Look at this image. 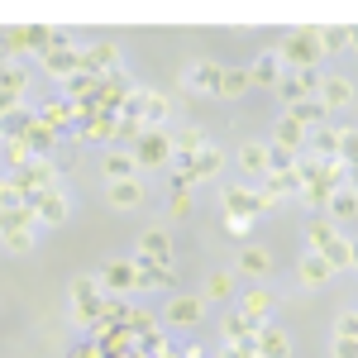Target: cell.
<instances>
[{"instance_id": "1", "label": "cell", "mask_w": 358, "mask_h": 358, "mask_svg": "<svg viewBox=\"0 0 358 358\" xmlns=\"http://www.w3.org/2000/svg\"><path fill=\"white\" fill-rule=\"evenodd\" d=\"M277 57H282L287 72H292V67L306 72V67H320V57H325V53H320V43H315V29H292V38L277 48Z\"/></svg>"}, {"instance_id": "2", "label": "cell", "mask_w": 358, "mask_h": 358, "mask_svg": "<svg viewBox=\"0 0 358 358\" xmlns=\"http://www.w3.org/2000/svg\"><path fill=\"white\" fill-rule=\"evenodd\" d=\"M77 57H82V48L72 43V34L67 29H53L48 34V48H43V67L67 82V77H77Z\"/></svg>"}, {"instance_id": "3", "label": "cell", "mask_w": 358, "mask_h": 358, "mask_svg": "<svg viewBox=\"0 0 358 358\" xmlns=\"http://www.w3.org/2000/svg\"><path fill=\"white\" fill-rule=\"evenodd\" d=\"M306 143H310V158L334 163V158H349L354 129H330V124H320V129H310V134H306Z\"/></svg>"}, {"instance_id": "4", "label": "cell", "mask_w": 358, "mask_h": 358, "mask_svg": "<svg viewBox=\"0 0 358 358\" xmlns=\"http://www.w3.org/2000/svg\"><path fill=\"white\" fill-rule=\"evenodd\" d=\"M77 72H82V77H96V82H106L110 72H120V48H115V43H91V48H82Z\"/></svg>"}, {"instance_id": "5", "label": "cell", "mask_w": 358, "mask_h": 358, "mask_svg": "<svg viewBox=\"0 0 358 358\" xmlns=\"http://www.w3.org/2000/svg\"><path fill=\"white\" fill-rule=\"evenodd\" d=\"M315 91H320V67H306V72H282V82H277V96H282L287 106L315 101Z\"/></svg>"}, {"instance_id": "6", "label": "cell", "mask_w": 358, "mask_h": 358, "mask_svg": "<svg viewBox=\"0 0 358 358\" xmlns=\"http://www.w3.org/2000/svg\"><path fill=\"white\" fill-rule=\"evenodd\" d=\"M129 158H134V167H163L167 158H172V138H167L163 129H143Z\"/></svg>"}, {"instance_id": "7", "label": "cell", "mask_w": 358, "mask_h": 358, "mask_svg": "<svg viewBox=\"0 0 358 358\" xmlns=\"http://www.w3.org/2000/svg\"><path fill=\"white\" fill-rule=\"evenodd\" d=\"M72 306H77V320L82 325H96V315H101V282L91 273H82L72 282Z\"/></svg>"}, {"instance_id": "8", "label": "cell", "mask_w": 358, "mask_h": 358, "mask_svg": "<svg viewBox=\"0 0 358 358\" xmlns=\"http://www.w3.org/2000/svg\"><path fill=\"white\" fill-rule=\"evenodd\" d=\"M134 263L167 268V263H172V234H167V229H143V234H138V258Z\"/></svg>"}, {"instance_id": "9", "label": "cell", "mask_w": 358, "mask_h": 358, "mask_svg": "<svg viewBox=\"0 0 358 358\" xmlns=\"http://www.w3.org/2000/svg\"><path fill=\"white\" fill-rule=\"evenodd\" d=\"M220 201H224V220H253V215H258V196H253V182H248V187H224Z\"/></svg>"}, {"instance_id": "10", "label": "cell", "mask_w": 358, "mask_h": 358, "mask_svg": "<svg viewBox=\"0 0 358 358\" xmlns=\"http://www.w3.org/2000/svg\"><path fill=\"white\" fill-rule=\"evenodd\" d=\"M29 210H34V220H38V224H62V220H67V196H62V187L38 192L34 201H29Z\"/></svg>"}, {"instance_id": "11", "label": "cell", "mask_w": 358, "mask_h": 358, "mask_svg": "<svg viewBox=\"0 0 358 358\" xmlns=\"http://www.w3.org/2000/svg\"><path fill=\"white\" fill-rule=\"evenodd\" d=\"M315 101H320L325 110H349V106H354V82H349V77H320Z\"/></svg>"}, {"instance_id": "12", "label": "cell", "mask_w": 358, "mask_h": 358, "mask_svg": "<svg viewBox=\"0 0 358 358\" xmlns=\"http://www.w3.org/2000/svg\"><path fill=\"white\" fill-rule=\"evenodd\" d=\"M253 354H258V358H287V354H292V334L277 330V325H263L258 339H253Z\"/></svg>"}, {"instance_id": "13", "label": "cell", "mask_w": 358, "mask_h": 358, "mask_svg": "<svg viewBox=\"0 0 358 358\" xmlns=\"http://www.w3.org/2000/svg\"><path fill=\"white\" fill-rule=\"evenodd\" d=\"M48 34L53 29H43V24H29V29H5V43H10V53H29V48H48Z\"/></svg>"}, {"instance_id": "14", "label": "cell", "mask_w": 358, "mask_h": 358, "mask_svg": "<svg viewBox=\"0 0 358 358\" xmlns=\"http://www.w3.org/2000/svg\"><path fill=\"white\" fill-rule=\"evenodd\" d=\"M244 72H248V86H277L287 67H282V57H277V48H268V53L258 57L253 67H244Z\"/></svg>"}, {"instance_id": "15", "label": "cell", "mask_w": 358, "mask_h": 358, "mask_svg": "<svg viewBox=\"0 0 358 358\" xmlns=\"http://www.w3.org/2000/svg\"><path fill=\"white\" fill-rule=\"evenodd\" d=\"M224 344H253V339H258V330H263V325H258V320H248L244 310H229V315H224Z\"/></svg>"}, {"instance_id": "16", "label": "cell", "mask_w": 358, "mask_h": 358, "mask_svg": "<svg viewBox=\"0 0 358 358\" xmlns=\"http://www.w3.org/2000/svg\"><path fill=\"white\" fill-rule=\"evenodd\" d=\"M206 143H210V138H206V129H182V134L172 138V158H177V167L187 172V167H192V158L206 148Z\"/></svg>"}, {"instance_id": "17", "label": "cell", "mask_w": 358, "mask_h": 358, "mask_svg": "<svg viewBox=\"0 0 358 358\" xmlns=\"http://www.w3.org/2000/svg\"><path fill=\"white\" fill-rule=\"evenodd\" d=\"M201 315H206V301L201 296H172L167 301V320L172 325H196Z\"/></svg>"}, {"instance_id": "18", "label": "cell", "mask_w": 358, "mask_h": 358, "mask_svg": "<svg viewBox=\"0 0 358 358\" xmlns=\"http://www.w3.org/2000/svg\"><path fill=\"white\" fill-rule=\"evenodd\" d=\"M220 167H224V153L215 148V143H206V148L192 158V167H187V172H192L196 182H206V177H220Z\"/></svg>"}, {"instance_id": "19", "label": "cell", "mask_w": 358, "mask_h": 358, "mask_svg": "<svg viewBox=\"0 0 358 358\" xmlns=\"http://www.w3.org/2000/svg\"><path fill=\"white\" fill-rule=\"evenodd\" d=\"M273 148H287V153H296V148H306V129L292 120V115H282L273 129Z\"/></svg>"}, {"instance_id": "20", "label": "cell", "mask_w": 358, "mask_h": 358, "mask_svg": "<svg viewBox=\"0 0 358 358\" xmlns=\"http://www.w3.org/2000/svg\"><path fill=\"white\" fill-rule=\"evenodd\" d=\"M234 310H244L248 320H258V325H263V320L273 315V292H263V287H253L248 296H239V306H234Z\"/></svg>"}, {"instance_id": "21", "label": "cell", "mask_w": 358, "mask_h": 358, "mask_svg": "<svg viewBox=\"0 0 358 358\" xmlns=\"http://www.w3.org/2000/svg\"><path fill=\"white\" fill-rule=\"evenodd\" d=\"M110 206L115 210H134L138 201H143V182H138V177H129V182H110Z\"/></svg>"}, {"instance_id": "22", "label": "cell", "mask_w": 358, "mask_h": 358, "mask_svg": "<svg viewBox=\"0 0 358 358\" xmlns=\"http://www.w3.org/2000/svg\"><path fill=\"white\" fill-rule=\"evenodd\" d=\"M239 167H244L253 182H263L268 177V143H244L239 148Z\"/></svg>"}, {"instance_id": "23", "label": "cell", "mask_w": 358, "mask_h": 358, "mask_svg": "<svg viewBox=\"0 0 358 358\" xmlns=\"http://www.w3.org/2000/svg\"><path fill=\"white\" fill-rule=\"evenodd\" d=\"M239 273H244V277H268V273H273V253L258 248V244H248L244 253H239Z\"/></svg>"}, {"instance_id": "24", "label": "cell", "mask_w": 358, "mask_h": 358, "mask_svg": "<svg viewBox=\"0 0 358 358\" xmlns=\"http://www.w3.org/2000/svg\"><path fill=\"white\" fill-rule=\"evenodd\" d=\"M72 120H77V106H72V101H48V106L38 110V124H48L53 134H57V129H67Z\"/></svg>"}, {"instance_id": "25", "label": "cell", "mask_w": 358, "mask_h": 358, "mask_svg": "<svg viewBox=\"0 0 358 358\" xmlns=\"http://www.w3.org/2000/svg\"><path fill=\"white\" fill-rule=\"evenodd\" d=\"M287 115H292V120L301 124L306 134H310V129H320V124H330V110H325L320 101H301V106H292Z\"/></svg>"}, {"instance_id": "26", "label": "cell", "mask_w": 358, "mask_h": 358, "mask_svg": "<svg viewBox=\"0 0 358 358\" xmlns=\"http://www.w3.org/2000/svg\"><path fill=\"white\" fill-rule=\"evenodd\" d=\"M96 282H101V287H110V292H134V263H129V258H124V263H110Z\"/></svg>"}, {"instance_id": "27", "label": "cell", "mask_w": 358, "mask_h": 358, "mask_svg": "<svg viewBox=\"0 0 358 358\" xmlns=\"http://www.w3.org/2000/svg\"><path fill=\"white\" fill-rule=\"evenodd\" d=\"M334 234H339V224H330V220H310V224H306V248H310V253H325V248L334 244Z\"/></svg>"}, {"instance_id": "28", "label": "cell", "mask_w": 358, "mask_h": 358, "mask_svg": "<svg viewBox=\"0 0 358 358\" xmlns=\"http://www.w3.org/2000/svg\"><path fill=\"white\" fill-rule=\"evenodd\" d=\"M354 187H334L330 192V201H325V210H330V224L334 220H354Z\"/></svg>"}, {"instance_id": "29", "label": "cell", "mask_w": 358, "mask_h": 358, "mask_svg": "<svg viewBox=\"0 0 358 358\" xmlns=\"http://www.w3.org/2000/svg\"><path fill=\"white\" fill-rule=\"evenodd\" d=\"M315 43H320V53H339V48H349V43H354V29H349V24L315 29Z\"/></svg>"}, {"instance_id": "30", "label": "cell", "mask_w": 358, "mask_h": 358, "mask_svg": "<svg viewBox=\"0 0 358 358\" xmlns=\"http://www.w3.org/2000/svg\"><path fill=\"white\" fill-rule=\"evenodd\" d=\"M325 263H330V273H344V268H354V244L344 239V234H334V244L320 253Z\"/></svg>"}, {"instance_id": "31", "label": "cell", "mask_w": 358, "mask_h": 358, "mask_svg": "<svg viewBox=\"0 0 358 358\" xmlns=\"http://www.w3.org/2000/svg\"><path fill=\"white\" fill-rule=\"evenodd\" d=\"M220 72L224 67H215V62H196L187 82H192V91H220Z\"/></svg>"}, {"instance_id": "32", "label": "cell", "mask_w": 358, "mask_h": 358, "mask_svg": "<svg viewBox=\"0 0 358 358\" xmlns=\"http://www.w3.org/2000/svg\"><path fill=\"white\" fill-rule=\"evenodd\" d=\"M330 263H325V258H320V253H306L301 258V282L306 287H325V282H330Z\"/></svg>"}, {"instance_id": "33", "label": "cell", "mask_w": 358, "mask_h": 358, "mask_svg": "<svg viewBox=\"0 0 358 358\" xmlns=\"http://www.w3.org/2000/svg\"><path fill=\"white\" fill-rule=\"evenodd\" d=\"M106 177H110V182H129V177H138L134 158H129L124 148H115V153H106Z\"/></svg>"}, {"instance_id": "34", "label": "cell", "mask_w": 358, "mask_h": 358, "mask_svg": "<svg viewBox=\"0 0 358 358\" xmlns=\"http://www.w3.org/2000/svg\"><path fill=\"white\" fill-rule=\"evenodd\" d=\"M244 91H248V72H244V67H224V72H220V91H215V96H224V101H239Z\"/></svg>"}, {"instance_id": "35", "label": "cell", "mask_w": 358, "mask_h": 358, "mask_svg": "<svg viewBox=\"0 0 358 358\" xmlns=\"http://www.w3.org/2000/svg\"><path fill=\"white\" fill-rule=\"evenodd\" d=\"M24 91H29V77H24V67H0V96H15V101H24Z\"/></svg>"}, {"instance_id": "36", "label": "cell", "mask_w": 358, "mask_h": 358, "mask_svg": "<svg viewBox=\"0 0 358 358\" xmlns=\"http://www.w3.org/2000/svg\"><path fill=\"white\" fill-rule=\"evenodd\" d=\"M229 292H234V277H229V273H215V277H206V292H201V301H210V296L220 301V296H229Z\"/></svg>"}, {"instance_id": "37", "label": "cell", "mask_w": 358, "mask_h": 358, "mask_svg": "<svg viewBox=\"0 0 358 358\" xmlns=\"http://www.w3.org/2000/svg\"><path fill=\"white\" fill-rule=\"evenodd\" d=\"M0 239H5L10 253H29V248H34V229H5Z\"/></svg>"}, {"instance_id": "38", "label": "cell", "mask_w": 358, "mask_h": 358, "mask_svg": "<svg viewBox=\"0 0 358 358\" xmlns=\"http://www.w3.org/2000/svg\"><path fill=\"white\" fill-rule=\"evenodd\" d=\"M5 158H10V167H15V172H20L24 163H34V153H29L24 138H10V143H5Z\"/></svg>"}, {"instance_id": "39", "label": "cell", "mask_w": 358, "mask_h": 358, "mask_svg": "<svg viewBox=\"0 0 358 358\" xmlns=\"http://www.w3.org/2000/svg\"><path fill=\"white\" fill-rule=\"evenodd\" d=\"M196 187V177L192 172H182V167H177V172H172V196H187Z\"/></svg>"}, {"instance_id": "40", "label": "cell", "mask_w": 358, "mask_h": 358, "mask_svg": "<svg viewBox=\"0 0 358 358\" xmlns=\"http://www.w3.org/2000/svg\"><path fill=\"white\" fill-rule=\"evenodd\" d=\"M220 358H258V354H253V344H224Z\"/></svg>"}, {"instance_id": "41", "label": "cell", "mask_w": 358, "mask_h": 358, "mask_svg": "<svg viewBox=\"0 0 358 358\" xmlns=\"http://www.w3.org/2000/svg\"><path fill=\"white\" fill-rule=\"evenodd\" d=\"M334 358H358V344H354V339H344V334H339V339H334Z\"/></svg>"}, {"instance_id": "42", "label": "cell", "mask_w": 358, "mask_h": 358, "mask_svg": "<svg viewBox=\"0 0 358 358\" xmlns=\"http://www.w3.org/2000/svg\"><path fill=\"white\" fill-rule=\"evenodd\" d=\"M354 330H358V315H354V310H344V315H339V334L354 339Z\"/></svg>"}, {"instance_id": "43", "label": "cell", "mask_w": 358, "mask_h": 358, "mask_svg": "<svg viewBox=\"0 0 358 358\" xmlns=\"http://www.w3.org/2000/svg\"><path fill=\"white\" fill-rule=\"evenodd\" d=\"M10 62V43H5V29H0V67Z\"/></svg>"}, {"instance_id": "44", "label": "cell", "mask_w": 358, "mask_h": 358, "mask_svg": "<svg viewBox=\"0 0 358 358\" xmlns=\"http://www.w3.org/2000/svg\"><path fill=\"white\" fill-rule=\"evenodd\" d=\"M0 206H5V182H0Z\"/></svg>"}, {"instance_id": "45", "label": "cell", "mask_w": 358, "mask_h": 358, "mask_svg": "<svg viewBox=\"0 0 358 358\" xmlns=\"http://www.w3.org/2000/svg\"><path fill=\"white\" fill-rule=\"evenodd\" d=\"M0 124H5V115H0Z\"/></svg>"}]
</instances>
